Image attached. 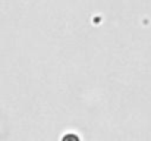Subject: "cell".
Instances as JSON below:
<instances>
[{
    "mask_svg": "<svg viewBox=\"0 0 151 141\" xmlns=\"http://www.w3.org/2000/svg\"><path fill=\"white\" fill-rule=\"evenodd\" d=\"M63 141H79L78 140V137H75V135H72V134H69V135H66Z\"/></svg>",
    "mask_w": 151,
    "mask_h": 141,
    "instance_id": "6da1fadb",
    "label": "cell"
}]
</instances>
